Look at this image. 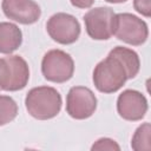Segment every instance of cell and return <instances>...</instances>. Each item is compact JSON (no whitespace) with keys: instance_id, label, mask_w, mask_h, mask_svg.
Listing matches in <instances>:
<instances>
[{"instance_id":"11","label":"cell","mask_w":151,"mask_h":151,"mask_svg":"<svg viewBox=\"0 0 151 151\" xmlns=\"http://www.w3.org/2000/svg\"><path fill=\"white\" fill-rule=\"evenodd\" d=\"M22 41L20 28L11 22H0V53L9 54L19 48Z\"/></svg>"},{"instance_id":"10","label":"cell","mask_w":151,"mask_h":151,"mask_svg":"<svg viewBox=\"0 0 151 151\" xmlns=\"http://www.w3.org/2000/svg\"><path fill=\"white\" fill-rule=\"evenodd\" d=\"M1 7L7 18L24 25L37 22L41 14L40 7L33 0H2Z\"/></svg>"},{"instance_id":"12","label":"cell","mask_w":151,"mask_h":151,"mask_svg":"<svg viewBox=\"0 0 151 151\" xmlns=\"http://www.w3.org/2000/svg\"><path fill=\"white\" fill-rule=\"evenodd\" d=\"M110 53L116 55L122 61V64L125 66L129 79H132L138 74L139 68H140V61H139L138 54L134 51L123 47V46H117Z\"/></svg>"},{"instance_id":"15","label":"cell","mask_w":151,"mask_h":151,"mask_svg":"<svg viewBox=\"0 0 151 151\" xmlns=\"http://www.w3.org/2000/svg\"><path fill=\"white\" fill-rule=\"evenodd\" d=\"M93 151L94 150H119V145L112 140V139H109V138H100L96 142V144L92 145L91 147Z\"/></svg>"},{"instance_id":"17","label":"cell","mask_w":151,"mask_h":151,"mask_svg":"<svg viewBox=\"0 0 151 151\" xmlns=\"http://www.w3.org/2000/svg\"><path fill=\"white\" fill-rule=\"evenodd\" d=\"M70 1L74 7L78 8H88L94 2V0H70Z\"/></svg>"},{"instance_id":"5","label":"cell","mask_w":151,"mask_h":151,"mask_svg":"<svg viewBox=\"0 0 151 151\" xmlns=\"http://www.w3.org/2000/svg\"><path fill=\"white\" fill-rule=\"evenodd\" d=\"M117 39L133 46L144 44L149 35L147 25L131 13L116 14L114 32Z\"/></svg>"},{"instance_id":"13","label":"cell","mask_w":151,"mask_h":151,"mask_svg":"<svg viewBox=\"0 0 151 151\" xmlns=\"http://www.w3.org/2000/svg\"><path fill=\"white\" fill-rule=\"evenodd\" d=\"M131 146L136 151H149L151 149V126L149 123H144L136 130Z\"/></svg>"},{"instance_id":"3","label":"cell","mask_w":151,"mask_h":151,"mask_svg":"<svg viewBox=\"0 0 151 151\" xmlns=\"http://www.w3.org/2000/svg\"><path fill=\"white\" fill-rule=\"evenodd\" d=\"M29 79V68L25 59L9 55L0 59V88L5 91L22 90Z\"/></svg>"},{"instance_id":"8","label":"cell","mask_w":151,"mask_h":151,"mask_svg":"<svg viewBox=\"0 0 151 151\" xmlns=\"http://www.w3.org/2000/svg\"><path fill=\"white\" fill-rule=\"evenodd\" d=\"M97 109L94 93L84 86H74L68 91L66 98V111L74 119H86Z\"/></svg>"},{"instance_id":"2","label":"cell","mask_w":151,"mask_h":151,"mask_svg":"<svg viewBox=\"0 0 151 151\" xmlns=\"http://www.w3.org/2000/svg\"><path fill=\"white\" fill-rule=\"evenodd\" d=\"M127 71L122 61L113 54L101 60L93 71V83L98 91L112 93L118 91L127 80Z\"/></svg>"},{"instance_id":"9","label":"cell","mask_w":151,"mask_h":151,"mask_svg":"<svg viewBox=\"0 0 151 151\" xmlns=\"http://www.w3.org/2000/svg\"><path fill=\"white\" fill-rule=\"evenodd\" d=\"M117 111L125 120H140L147 111V100L136 90H125L117 99Z\"/></svg>"},{"instance_id":"1","label":"cell","mask_w":151,"mask_h":151,"mask_svg":"<svg viewBox=\"0 0 151 151\" xmlns=\"http://www.w3.org/2000/svg\"><path fill=\"white\" fill-rule=\"evenodd\" d=\"M28 113L39 119L46 120L55 117L61 109V97L59 92L50 86H39L28 91L25 99Z\"/></svg>"},{"instance_id":"18","label":"cell","mask_w":151,"mask_h":151,"mask_svg":"<svg viewBox=\"0 0 151 151\" xmlns=\"http://www.w3.org/2000/svg\"><path fill=\"white\" fill-rule=\"evenodd\" d=\"M107 2H112V4H122V2H125L127 0H105Z\"/></svg>"},{"instance_id":"6","label":"cell","mask_w":151,"mask_h":151,"mask_svg":"<svg viewBox=\"0 0 151 151\" xmlns=\"http://www.w3.org/2000/svg\"><path fill=\"white\" fill-rule=\"evenodd\" d=\"M116 13L110 7H97L84 15L87 34L94 40H107L114 32Z\"/></svg>"},{"instance_id":"14","label":"cell","mask_w":151,"mask_h":151,"mask_svg":"<svg viewBox=\"0 0 151 151\" xmlns=\"http://www.w3.org/2000/svg\"><path fill=\"white\" fill-rule=\"evenodd\" d=\"M18 114L17 103L8 96H0V126L11 123Z\"/></svg>"},{"instance_id":"7","label":"cell","mask_w":151,"mask_h":151,"mask_svg":"<svg viewBox=\"0 0 151 151\" xmlns=\"http://www.w3.org/2000/svg\"><path fill=\"white\" fill-rule=\"evenodd\" d=\"M46 29L50 37L61 45L73 44L80 34L79 21L67 13H57L52 15L46 24Z\"/></svg>"},{"instance_id":"4","label":"cell","mask_w":151,"mask_h":151,"mask_svg":"<svg viewBox=\"0 0 151 151\" xmlns=\"http://www.w3.org/2000/svg\"><path fill=\"white\" fill-rule=\"evenodd\" d=\"M41 72L48 81L65 83L73 76V59L68 53L61 50H51L42 58Z\"/></svg>"},{"instance_id":"16","label":"cell","mask_w":151,"mask_h":151,"mask_svg":"<svg viewBox=\"0 0 151 151\" xmlns=\"http://www.w3.org/2000/svg\"><path fill=\"white\" fill-rule=\"evenodd\" d=\"M134 9L144 17L151 15V0H133Z\"/></svg>"}]
</instances>
